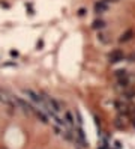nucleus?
I'll list each match as a JSON object with an SVG mask.
<instances>
[{
  "mask_svg": "<svg viewBox=\"0 0 135 149\" xmlns=\"http://www.w3.org/2000/svg\"><path fill=\"white\" fill-rule=\"evenodd\" d=\"M23 93L26 95V96L30 99L32 102H35L36 105H38V109L41 107L42 110H45V101H44V96L41 93H38L36 90H33V89H30V88H27V89H24L23 90Z\"/></svg>",
  "mask_w": 135,
  "mask_h": 149,
  "instance_id": "1",
  "label": "nucleus"
},
{
  "mask_svg": "<svg viewBox=\"0 0 135 149\" xmlns=\"http://www.w3.org/2000/svg\"><path fill=\"white\" fill-rule=\"evenodd\" d=\"M107 11H108V3H107V2H104V0H99V2L95 3V12H96L98 15L105 14Z\"/></svg>",
  "mask_w": 135,
  "mask_h": 149,
  "instance_id": "2",
  "label": "nucleus"
},
{
  "mask_svg": "<svg viewBox=\"0 0 135 149\" xmlns=\"http://www.w3.org/2000/svg\"><path fill=\"white\" fill-rule=\"evenodd\" d=\"M108 60H110V63H117V62L123 60V53L119 51V50H114L113 53H110Z\"/></svg>",
  "mask_w": 135,
  "mask_h": 149,
  "instance_id": "3",
  "label": "nucleus"
},
{
  "mask_svg": "<svg viewBox=\"0 0 135 149\" xmlns=\"http://www.w3.org/2000/svg\"><path fill=\"white\" fill-rule=\"evenodd\" d=\"M131 84V78L126 75V77H120L117 78V88H123V89H128Z\"/></svg>",
  "mask_w": 135,
  "mask_h": 149,
  "instance_id": "4",
  "label": "nucleus"
},
{
  "mask_svg": "<svg viewBox=\"0 0 135 149\" xmlns=\"http://www.w3.org/2000/svg\"><path fill=\"white\" fill-rule=\"evenodd\" d=\"M134 35H135L134 30H126L123 35L120 36V42H128V41H131V39L134 38Z\"/></svg>",
  "mask_w": 135,
  "mask_h": 149,
  "instance_id": "5",
  "label": "nucleus"
},
{
  "mask_svg": "<svg viewBox=\"0 0 135 149\" xmlns=\"http://www.w3.org/2000/svg\"><path fill=\"white\" fill-rule=\"evenodd\" d=\"M104 27H105V21H104V20H96V21L93 23V29H96V30H98V29H104Z\"/></svg>",
  "mask_w": 135,
  "mask_h": 149,
  "instance_id": "6",
  "label": "nucleus"
},
{
  "mask_svg": "<svg viewBox=\"0 0 135 149\" xmlns=\"http://www.w3.org/2000/svg\"><path fill=\"white\" fill-rule=\"evenodd\" d=\"M65 119H66V122L69 123V125H72V123H74V116H72L71 111H66V113H65Z\"/></svg>",
  "mask_w": 135,
  "mask_h": 149,
  "instance_id": "7",
  "label": "nucleus"
},
{
  "mask_svg": "<svg viewBox=\"0 0 135 149\" xmlns=\"http://www.w3.org/2000/svg\"><path fill=\"white\" fill-rule=\"evenodd\" d=\"M114 75H116L117 78H120V77H126V75H128V72H126L125 69H119V71L114 72Z\"/></svg>",
  "mask_w": 135,
  "mask_h": 149,
  "instance_id": "8",
  "label": "nucleus"
},
{
  "mask_svg": "<svg viewBox=\"0 0 135 149\" xmlns=\"http://www.w3.org/2000/svg\"><path fill=\"white\" fill-rule=\"evenodd\" d=\"M105 36H107V35H104V33H99V35H98V39H101L102 42H107V38H105Z\"/></svg>",
  "mask_w": 135,
  "mask_h": 149,
  "instance_id": "9",
  "label": "nucleus"
},
{
  "mask_svg": "<svg viewBox=\"0 0 135 149\" xmlns=\"http://www.w3.org/2000/svg\"><path fill=\"white\" fill-rule=\"evenodd\" d=\"M84 12H86L84 9H80V12H78V15H84Z\"/></svg>",
  "mask_w": 135,
  "mask_h": 149,
  "instance_id": "10",
  "label": "nucleus"
}]
</instances>
